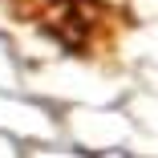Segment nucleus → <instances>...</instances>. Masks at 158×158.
Instances as JSON below:
<instances>
[{"instance_id": "f257e3e1", "label": "nucleus", "mask_w": 158, "mask_h": 158, "mask_svg": "<svg viewBox=\"0 0 158 158\" xmlns=\"http://www.w3.org/2000/svg\"><path fill=\"white\" fill-rule=\"evenodd\" d=\"M20 20H33L45 37L61 41L69 53H89L110 41L106 0H8Z\"/></svg>"}]
</instances>
